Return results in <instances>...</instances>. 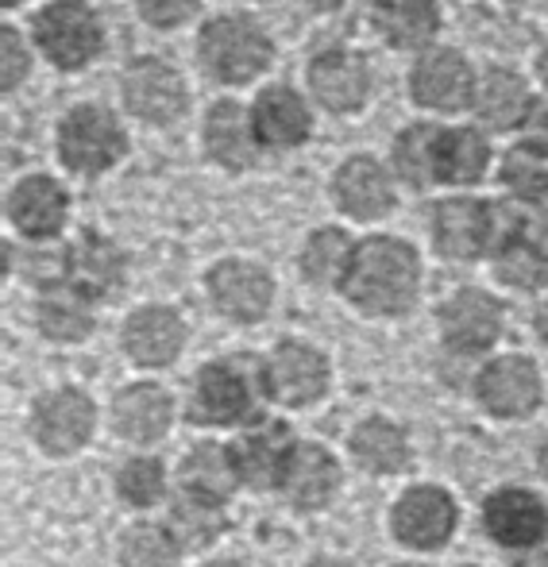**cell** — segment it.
Here are the masks:
<instances>
[{
  "instance_id": "cell-11",
  "label": "cell",
  "mask_w": 548,
  "mask_h": 567,
  "mask_svg": "<svg viewBox=\"0 0 548 567\" xmlns=\"http://www.w3.org/2000/svg\"><path fill=\"white\" fill-rule=\"evenodd\" d=\"M205 282H209V298H213V306H217V313L236 324L263 321V313L271 309L275 282H271V275L251 259H220L217 267L209 270Z\"/></svg>"
},
{
  "instance_id": "cell-28",
  "label": "cell",
  "mask_w": 548,
  "mask_h": 567,
  "mask_svg": "<svg viewBox=\"0 0 548 567\" xmlns=\"http://www.w3.org/2000/svg\"><path fill=\"white\" fill-rule=\"evenodd\" d=\"M286 498L298 509H321L337 491V463L321 449H301L293 452L290 467H286Z\"/></svg>"
},
{
  "instance_id": "cell-7",
  "label": "cell",
  "mask_w": 548,
  "mask_h": 567,
  "mask_svg": "<svg viewBox=\"0 0 548 567\" xmlns=\"http://www.w3.org/2000/svg\"><path fill=\"white\" fill-rule=\"evenodd\" d=\"M121 97L128 116H136L147 127H170L186 116L189 109V85L170 62L155 54H139L124 66L121 74Z\"/></svg>"
},
{
  "instance_id": "cell-39",
  "label": "cell",
  "mask_w": 548,
  "mask_h": 567,
  "mask_svg": "<svg viewBox=\"0 0 548 567\" xmlns=\"http://www.w3.org/2000/svg\"><path fill=\"white\" fill-rule=\"evenodd\" d=\"M136 8L143 23H151L155 31H174L201 12V0H136Z\"/></svg>"
},
{
  "instance_id": "cell-16",
  "label": "cell",
  "mask_w": 548,
  "mask_h": 567,
  "mask_svg": "<svg viewBox=\"0 0 548 567\" xmlns=\"http://www.w3.org/2000/svg\"><path fill=\"white\" fill-rule=\"evenodd\" d=\"M441 332L456 351H487L503 332V306L483 290H456L441 309Z\"/></svg>"
},
{
  "instance_id": "cell-15",
  "label": "cell",
  "mask_w": 548,
  "mask_h": 567,
  "mask_svg": "<svg viewBox=\"0 0 548 567\" xmlns=\"http://www.w3.org/2000/svg\"><path fill=\"white\" fill-rule=\"evenodd\" d=\"M371 28L394 51L425 54L433 51V39L441 35V4L436 0H375Z\"/></svg>"
},
{
  "instance_id": "cell-34",
  "label": "cell",
  "mask_w": 548,
  "mask_h": 567,
  "mask_svg": "<svg viewBox=\"0 0 548 567\" xmlns=\"http://www.w3.org/2000/svg\"><path fill=\"white\" fill-rule=\"evenodd\" d=\"M121 560L124 567H174L178 564V545L170 540V533L155 529V525H136L124 537Z\"/></svg>"
},
{
  "instance_id": "cell-17",
  "label": "cell",
  "mask_w": 548,
  "mask_h": 567,
  "mask_svg": "<svg viewBox=\"0 0 548 567\" xmlns=\"http://www.w3.org/2000/svg\"><path fill=\"white\" fill-rule=\"evenodd\" d=\"M31 433L46 452H77L93 433V405L77 390H54L35 405Z\"/></svg>"
},
{
  "instance_id": "cell-23",
  "label": "cell",
  "mask_w": 548,
  "mask_h": 567,
  "mask_svg": "<svg viewBox=\"0 0 548 567\" xmlns=\"http://www.w3.org/2000/svg\"><path fill=\"white\" fill-rule=\"evenodd\" d=\"M35 321L51 340H82L93 329L90 293L74 282H46L35 301Z\"/></svg>"
},
{
  "instance_id": "cell-6",
  "label": "cell",
  "mask_w": 548,
  "mask_h": 567,
  "mask_svg": "<svg viewBox=\"0 0 548 567\" xmlns=\"http://www.w3.org/2000/svg\"><path fill=\"white\" fill-rule=\"evenodd\" d=\"M410 97L425 113L456 116L475 109L479 78L456 47H433V51L417 54V62L410 66Z\"/></svg>"
},
{
  "instance_id": "cell-46",
  "label": "cell",
  "mask_w": 548,
  "mask_h": 567,
  "mask_svg": "<svg viewBox=\"0 0 548 567\" xmlns=\"http://www.w3.org/2000/svg\"><path fill=\"white\" fill-rule=\"evenodd\" d=\"M545 4H548V0H545Z\"/></svg>"
},
{
  "instance_id": "cell-35",
  "label": "cell",
  "mask_w": 548,
  "mask_h": 567,
  "mask_svg": "<svg viewBox=\"0 0 548 567\" xmlns=\"http://www.w3.org/2000/svg\"><path fill=\"white\" fill-rule=\"evenodd\" d=\"M186 486H194V494H205V498H225L232 486V463L220 455V449L205 444L186 455Z\"/></svg>"
},
{
  "instance_id": "cell-10",
  "label": "cell",
  "mask_w": 548,
  "mask_h": 567,
  "mask_svg": "<svg viewBox=\"0 0 548 567\" xmlns=\"http://www.w3.org/2000/svg\"><path fill=\"white\" fill-rule=\"evenodd\" d=\"M332 202H337V209L348 220L371 225V220L391 217L399 194H394V178L386 174V166L379 158L352 155L332 174Z\"/></svg>"
},
{
  "instance_id": "cell-3",
  "label": "cell",
  "mask_w": 548,
  "mask_h": 567,
  "mask_svg": "<svg viewBox=\"0 0 548 567\" xmlns=\"http://www.w3.org/2000/svg\"><path fill=\"white\" fill-rule=\"evenodd\" d=\"M197 59L220 85H251L275 62V43L263 23L240 12L213 16L197 35Z\"/></svg>"
},
{
  "instance_id": "cell-4",
  "label": "cell",
  "mask_w": 548,
  "mask_h": 567,
  "mask_svg": "<svg viewBox=\"0 0 548 567\" xmlns=\"http://www.w3.org/2000/svg\"><path fill=\"white\" fill-rule=\"evenodd\" d=\"M31 43L54 70L77 74L105 51V23L82 0H51L31 20Z\"/></svg>"
},
{
  "instance_id": "cell-13",
  "label": "cell",
  "mask_w": 548,
  "mask_h": 567,
  "mask_svg": "<svg viewBox=\"0 0 548 567\" xmlns=\"http://www.w3.org/2000/svg\"><path fill=\"white\" fill-rule=\"evenodd\" d=\"M201 147L209 163H217L228 174H244L248 166H256L259 135L251 124V109H244L232 97L213 101L201 124Z\"/></svg>"
},
{
  "instance_id": "cell-12",
  "label": "cell",
  "mask_w": 548,
  "mask_h": 567,
  "mask_svg": "<svg viewBox=\"0 0 548 567\" xmlns=\"http://www.w3.org/2000/svg\"><path fill=\"white\" fill-rule=\"evenodd\" d=\"M8 220L20 236L28 239H51L66 228L70 217V194L59 178L51 174H23L12 189H8Z\"/></svg>"
},
{
  "instance_id": "cell-1",
  "label": "cell",
  "mask_w": 548,
  "mask_h": 567,
  "mask_svg": "<svg viewBox=\"0 0 548 567\" xmlns=\"http://www.w3.org/2000/svg\"><path fill=\"white\" fill-rule=\"evenodd\" d=\"M490 171V143L475 127L410 124L394 135V174L406 186H475Z\"/></svg>"
},
{
  "instance_id": "cell-19",
  "label": "cell",
  "mask_w": 548,
  "mask_h": 567,
  "mask_svg": "<svg viewBox=\"0 0 548 567\" xmlns=\"http://www.w3.org/2000/svg\"><path fill=\"white\" fill-rule=\"evenodd\" d=\"M479 398L498 417H526L541 398L537 367L521 355H503L479 374Z\"/></svg>"
},
{
  "instance_id": "cell-45",
  "label": "cell",
  "mask_w": 548,
  "mask_h": 567,
  "mask_svg": "<svg viewBox=\"0 0 548 567\" xmlns=\"http://www.w3.org/2000/svg\"><path fill=\"white\" fill-rule=\"evenodd\" d=\"M209 567H240V564H236V560H225V564H209Z\"/></svg>"
},
{
  "instance_id": "cell-8",
  "label": "cell",
  "mask_w": 548,
  "mask_h": 567,
  "mask_svg": "<svg viewBox=\"0 0 548 567\" xmlns=\"http://www.w3.org/2000/svg\"><path fill=\"white\" fill-rule=\"evenodd\" d=\"M306 82L313 101L332 116H355L368 109L375 93V70L352 47H332V51L313 54L306 66Z\"/></svg>"
},
{
  "instance_id": "cell-32",
  "label": "cell",
  "mask_w": 548,
  "mask_h": 567,
  "mask_svg": "<svg viewBox=\"0 0 548 567\" xmlns=\"http://www.w3.org/2000/svg\"><path fill=\"white\" fill-rule=\"evenodd\" d=\"M286 436L282 433H259V436H248V441L236 449V471H244V478L256 486H271V483H282L286 478Z\"/></svg>"
},
{
  "instance_id": "cell-30",
  "label": "cell",
  "mask_w": 548,
  "mask_h": 567,
  "mask_svg": "<svg viewBox=\"0 0 548 567\" xmlns=\"http://www.w3.org/2000/svg\"><path fill=\"white\" fill-rule=\"evenodd\" d=\"M498 178L510 194L526 202H545L548 197V140H521L498 163Z\"/></svg>"
},
{
  "instance_id": "cell-44",
  "label": "cell",
  "mask_w": 548,
  "mask_h": 567,
  "mask_svg": "<svg viewBox=\"0 0 548 567\" xmlns=\"http://www.w3.org/2000/svg\"><path fill=\"white\" fill-rule=\"evenodd\" d=\"M541 127H545V140H548V109L541 113Z\"/></svg>"
},
{
  "instance_id": "cell-31",
  "label": "cell",
  "mask_w": 548,
  "mask_h": 567,
  "mask_svg": "<svg viewBox=\"0 0 548 567\" xmlns=\"http://www.w3.org/2000/svg\"><path fill=\"white\" fill-rule=\"evenodd\" d=\"M495 278H503L514 290H545L548 255L529 236H506L495 251Z\"/></svg>"
},
{
  "instance_id": "cell-27",
  "label": "cell",
  "mask_w": 548,
  "mask_h": 567,
  "mask_svg": "<svg viewBox=\"0 0 548 567\" xmlns=\"http://www.w3.org/2000/svg\"><path fill=\"white\" fill-rule=\"evenodd\" d=\"M166 425H170V398L158 386L139 382V386H128L116 398V433L124 441L151 444L166 433Z\"/></svg>"
},
{
  "instance_id": "cell-33",
  "label": "cell",
  "mask_w": 548,
  "mask_h": 567,
  "mask_svg": "<svg viewBox=\"0 0 548 567\" xmlns=\"http://www.w3.org/2000/svg\"><path fill=\"white\" fill-rule=\"evenodd\" d=\"M352 449H355V460L368 471H375V475H394V471H402V463L410 460V449H406V441H402V433L394 425H386V421H368V425L355 433Z\"/></svg>"
},
{
  "instance_id": "cell-41",
  "label": "cell",
  "mask_w": 548,
  "mask_h": 567,
  "mask_svg": "<svg viewBox=\"0 0 548 567\" xmlns=\"http://www.w3.org/2000/svg\"><path fill=\"white\" fill-rule=\"evenodd\" d=\"M306 8H313V12H337V8H344V0H306Z\"/></svg>"
},
{
  "instance_id": "cell-22",
  "label": "cell",
  "mask_w": 548,
  "mask_h": 567,
  "mask_svg": "<svg viewBox=\"0 0 548 567\" xmlns=\"http://www.w3.org/2000/svg\"><path fill=\"white\" fill-rule=\"evenodd\" d=\"M267 382L282 405H309L329 382V367H324L321 351L306 348V343H282L267 363Z\"/></svg>"
},
{
  "instance_id": "cell-9",
  "label": "cell",
  "mask_w": 548,
  "mask_h": 567,
  "mask_svg": "<svg viewBox=\"0 0 548 567\" xmlns=\"http://www.w3.org/2000/svg\"><path fill=\"white\" fill-rule=\"evenodd\" d=\"M498 239V213L495 205L479 197H448L433 213V247L444 259H479Z\"/></svg>"
},
{
  "instance_id": "cell-37",
  "label": "cell",
  "mask_w": 548,
  "mask_h": 567,
  "mask_svg": "<svg viewBox=\"0 0 548 567\" xmlns=\"http://www.w3.org/2000/svg\"><path fill=\"white\" fill-rule=\"evenodd\" d=\"M121 494L132 506H151L163 494V467L155 460H132L121 467Z\"/></svg>"
},
{
  "instance_id": "cell-5",
  "label": "cell",
  "mask_w": 548,
  "mask_h": 567,
  "mask_svg": "<svg viewBox=\"0 0 548 567\" xmlns=\"http://www.w3.org/2000/svg\"><path fill=\"white\" fill-rule=\"evenodd\" d=\"M59 163L77 178H101L128 158V132L105 105H74L54 132Z\"/></svg>"
},
{
  "instance_id": "cell-24",
  "label": "cell",
  "mask_w": 548,
  "mask_h": 567,
  "mask_svg": "<svg viewBox=\"0 0 548 567\" xmlns=\"http://www.w3.org/2000/svg\"><path fill=\"white\" fill-rule=\"evenodd\" d=\"M70 262V282L85 293H113L124 278V255L113 239L85 231L66 255Z\"/></svg>"
},
{
  "instance_id": "cell-43",
  "label": "cell",
  "mask_w": 548,
  "mask_h": 567,
  "mask_svg": "<svg viewBox=\"0 0 548 567\" xmlns=\"http://www.w3.org/2000/svg\"><path fill=\"white\" fill-rule=\"evenodd\" d=\"M0 4H4V8H20L23 0H0Z\"/></svg>"
},
{
  "instance_id": "cell-29",
  "label": "cell",
  "mask_w": 548,
  "mask_h": 567,
  "mask_svg": "<svg viewBox=\"0 0 548 567\" xmlns=\"http://www.w3.org/2000/svg\"><path fill=\"white\" fill-rule=\"evenodd\" d=\"M355 255V244L344 228H317L301 247V275L313 286H340L348 275V262Z\"/></svg>"
},
{
  "instance_id": "cell-14",
  "label": "cell",
  "mask_w": 548,
  "mask_h": 567,
  "mask_svg": "<svg viewBox=\"0 0 548 567\" xmlns=\"http://www.w3.org/2000/svg\"><path fill=\"white\" fill-rule=\"evenodd\" d=\"M251 124H256L259 147L267 151H293L313 135V113L290 85H263L251 105Z\"/></svg>"
},
{
  "instance_id": "cell-25",
  "label": "cell",
  "mask_w": 548,
  "mask_h": 567,
  "mask_svg": "<svg viewBox=\"0 0 548 567\" xmlns=\"http://www.w3.org/2000/svg\"><path fill=\"white\" fill-rule=\"evenodd\" d=\"M545 525H548L545 506L534 494L503 491V494H495L487 506V529L498 545H510V548L534 545L545 533Z\"/></svg>"
},
{
  "instance_id": "cell-26",
  "label": "cell",
  "mask_w": 548,
  "mask_h": 567,
  "mask_svg": "<svg viewBox=\"0 0 548 567\" xmlns=\"http://www.w3.org/2000/svg\"><path fill=\"white\" fill-rule=\"evenodd\" d=\"M244 405H248V386L244 379L225 363H213L197 374L194 390V417L205 425H232L244 417Z\"/></svg>"
},
{
  "instance_id": "cell-38",
  "label": "cell",
  "mask_w": 548,
  "mask_h": 567,
  "mask_svg": "<svg viewBox=\"0 0 548 567\" xmlns=\"http://www.w3.org/2000/svg\"><path fill=\"white\" fill-rule=\"evenodd\" d=\"M31 70V51L23 43V35L15 28L0 31V82H4V93H15L23 85Z\"/></svg>"
},
{
  "instance_id": "cell-40",
  "label": "cell",
  "mask_w": 548,
  "mask_h": 567,
  "mask_svg": "<svg viewBox=\"0 0 548 567\" xmlns=\"http://www.w3.org/2000/svg\"><path fill=\"white\" fill-rule=\"evenodd\" d=\"M537 82L548 90V43L541 47V54H537Z\"/></svg>"
},
{
  "instance_id": "cell-2",
  "label": "cell",
  "mask_w": 548,
  "mask_h": 567,
  "mask_svg": "<svg viewBox=\"0 0 548 567\" xmlns=\"http://www.w3.org/2000/svg\"><path fill=\"white\" fill-rule=\"evenodd\" d=\"M340 290H344V298L368 317L406 313L421 290L417 251L399 236L360 239Z\"/></svg>"
},
{
  "instance_id": "cell-20",
  "label": "cell",
  "mask_w": 548,
  "mask_h": 567,
  "mask_svg": "<svg viewBox=\"0 0 548 567\" xmlns=\"http://www.w3.org/2000/svg\"><path fill=\"white\" fill-rule=\"evenodd\" d=\"M456 509L452 498L436 486H413L410 494H402L399 509H394V533L399 540H406L413 548H436L448 540Z\"/></svg>"
},
{
  "instance_id": "cell-21",
  "label": "cell",
  "mask_w": 548,
  "mask_h": 567,
  "mask_svg": "<svg viewBox=\"0 0 548 567\" xmlns=\"http://www.w3.org/2000/svg\"><path fill=\"white\" fill-rule=\"evenodd\" d=\"M124 351H128L136 363L143 367H166L182 351L186 329H182V317L166 306H143L124 321Z\"/></svg>"
},
{
  "instance_id": "cell-36",
  "label": "cell",
  "mask_w": 548,
  "mask_h": 567,
  "mask_svg": "<svg viewBox=\"0 0 548 567\" xmlns=\"http://www.w3.org/2000/svg\"><path fill=\"white\" fill-rule=\"evenodd\" d=\"M225 517L217 509V498H205V494H186V498L174 506V529H182V537L189 545H209L220 533Z\"/></svg>"
},
{
  "instance_id": "cell-18",
  "label": "cell",
  "mask_w": 548,
  "mask_h": 567,
  "mask_svg": "<svg viewBox=\"0 0 548 567\" xmlns=\"http://www.w3.org/2000/svg\"><path fill=\"white\" fill-rule=\"evenodd\" d=\"M475 113L490 132H518L521 124H529L537 113V97L529 90V82L518 70L490 66L479 78V97H475Z\"/></svg>"
},
{
  "instance_id": "cell-42",
  "label": "cell",
  "mask_w": 548,
  "mask_h": 567,
  "mask_svg": "<svg viewBox=\"0 0 548 567\" xmlns=\"http://www.w3.org/2000/svg\"><path fill=\"white\" fill-rule=\"evenodd\" d=\"M309 567H348V564H340V560H313Z\"/></svg>"
}]
</instances>
